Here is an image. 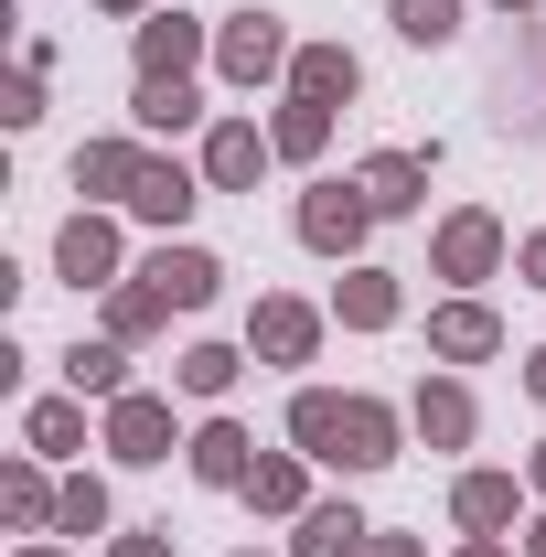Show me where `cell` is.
I'll use <instances>...</instances> for the list:
<instances>
[{
	"label": "cell",
	"instance_id": "cell-16",
	"mask_svg": "<svg viewBox=\"0 0 546 557\" xmlns=\"http://www.w3.org/2000/svg\"><path fill=\"white\" fill-rule=\"evenodd\" d=\"M139 278H150V289H161L172 311H204V300H214V278H225V269H214L204 247H161V258H150Z\"/></svg>",
	"mask_w": 546,
	"mask_h": 557
},
{
	"label": "cell",
	"instance_id": "cell-21",
	"mask_svg": "<svg viewBox=\"0 0 546 557\" xmlns=\"http://www.w3.org/2000/svg\"><path fill=\"white\" fill-rule=\"evenodd\" d=\"M450 515H461L472 536H504V525H514V472H461Z\"/></svg>",
	"mask_w": 546,
	"mask_h": 557
},
{
	"label": "cell",
	"instance_id": "cell-35",
	"mask_svg": "<svg viewBox=\"0 0 546 557\" xmlns=\"http://www.w3.org/2000/svg\"><path fill=\"white\" fill-rule=\"evenodd\" d=\"M525 386H536V397H546V344H536V354H525Z\"/></svg>",
	"mask_w": 546,
	"mask_h": 557
},
{
	"label": "cell",
	"instance_id": "cell-15",
	"mask_svg": "<svg viewBox=\"0 0 546 557\" xmlns=\"http://www.w3.org/2000/svg\"><path fill=\"white\" fill-rule=\"evenodd\" d=\"M408 429L429 440V450H461V440H472V386L429 375V386H418V408H408Z\"/></svg>",
	"mask_w": 546,
	"mask_h": 557
},
{
	"label": "cell",
	"instance_id": "cell-22",
	"mask_svg": "<svg viewBox=\"0 0 546 557\" xmlns=\"http://www.w3.org/2000/svg\"><path fill=\"white\" fill-rule=\"evenodd\" d=\"M247 504H258V515H311V472H300V450H269V461L247 472Z\"/></svg>",
	"mask_w": 546,
	"mask_h": 557
},
{
	"label": "cell",
	"instance_id": "cell-27",
	"mask_svg": "<svg viewBox=\"0 0 546 557\" xmlns=\"http://www.w3.org/2000/svg\"><path fill=\"white\" fill-rule=\"evenodd\" d=\"M22 429H33V450H54V461H65V450H86V397H44Z\"/></svg>",
	"mask_w": 546,
	"mask_h": 557
},
{
	"label": "cell",
	"instance_id": "cell-23",
	"mask_svg": "<svg viewBox=\"0 0 546 557\" xmlns=\"http://www.w3.org/2000/svg\"><path fill=\"white\" fill-rule=\"evenodd\" d=\"M333 311L353 322V333H386V322H397V278H386V269H353L333 289Z\"/></svg>",
	"mask_w": 546,
	"mask_h": 557
},
{
	"label": "cell",
	"instance_id": "cell-14",
	"mask_svg": "<svg viewBox=\"0 0 546 557\" xmlns=\"http://www.w3.org/2000/svg\"><path fill=\"white\" fill-rule=\"evenodd\" d=\"M353 86H364V65H353L343 44H300V54H289V97H311V108H343Z\"/></svg>",
	"mask_w": 546,
	"mask_h": 557
},
{
	"label": "cell",
	"instance_id": "cell-9",
	"mask_svg": "<svg viewBox=\"0 0 546 557\" xmlns=\"http://www.w3.org/2000/svg\"><path fill=\"white\" fill-rule=\"evenodd\" d=\"M214 44L204 22H183V11H139V75H194Z\"/></svg>",
	"mask_w": 546,
	"mask_h": 557
},
{
	"label": "cell",
	"instance_id": "cell-4",
	"mask_svg": "<svg viewBox=\"0 0 546 557\" xmlns=\"http://www.w3.org/2000/svg\"><path fill=\"white\" fill-rule=\"evenodd\" d=\"M183 461H194V483H214V493H247V472H258V440H247L236 418H204V429L183 440Z\"/></svg>",
	"mask_w": 546,
	"mask_h": 557
},
{
	"label": "cell",
	"instance_id": "cell-26",
	"mask_svg": "<svg viewBox=\"0 0 546 557\" xmlns=\"http://www.w3.org/2000/svg\"><path fill=\"white\" fill-rule=\"evenodd\" d=\"M161 322H172V300H161L150 278H119V289H108V333H119V344H139V333H161Z\"/></svg>",
	"mask_w": 546,
	"mask_h": 557
},
{
	"label": "cell",
	"instance_id": "cell-13",
	"mask_svg": "<svg viewBox=\"0 0 546 557\" xmlns=\"http://www.w3.org/2000/svg\"><path fill=\"white\" fill-rule=\"evenodd\" d=\"M364 515L353 504H311V515H289V557H364Z\"/></svg>",
	"mask_w": 546,
	"mask_h": 557
},
{
	"label": "cell",
	"instance_id": "cell-20",
	"mask_svg": "<svg viewBox=\"0 0 546 557\" xmlns=\"http://www.w3.org/2000/svg\"><path fill=\"white\" fill-rule=\"evenodd\" d=\"M65 375H75V397L119 408V397H129V344H119V333H108V344H75V354H65Z\"/></svg>",
	"mask_w": 546,
	"mask_h": 557
},
{
	"label": "cell",
	"instance_id": "cell-41",
	"mask_svg": "<svg viewBox=\"0 0 546 557\" xmlns=\"http://www.w3.org/2000/svg\"><path fill=\"white\" fill-rule=\"evenodd\" d=\"M504 11H525V0H504Z\"/></svg>",
	"mask_w": 546,
	"mask_h": 557
},
{
	"label": "cell",
	"instance_id": "cell-32",
	"mask_svg": "<svg viewBox=\"0 0 546 557\" xmlns=\"http://www.w3.org/2000/svg\"><path fill=\"white\" fill-rule=\"evenodd\" d=\"M108 557H172V547H161V536H119Z\"/></svg>",
	"mask_w": 546,
	"mask_h": 557
},
{
	"label": "cell",
	"instance_id": "cell-19",
	"mask_svg": "<svg viewBox=\"0 0 546 557\" xmlns=\"http://www.w3.org/2000/svg\"><path fill=\"white\" fill-rule=\"evenodd\" d=\"M139 161H150L139 139H86V150H75V194H119V205H129Z\"/></svg>",
	"mask_w": 546,
	"mask_h": 557
},
{
	"label": "cell",
	"instance_id": "cell-18",
	"mask_svg": "<svg viewBox=\"0 0 546 557\" xmlns=\"http://www.w3.org/2000/svg\"><path fill=\"white\" fill-rule=\"evenodd\" d=\"M353 183H364V205H375V214H408L418 194H429V161H418V150H375Z\"/></svg>",
	"mask_w": 546,
	"mask_h": 557
},
{
	"label": "cell",
	"instance_id": "cell-17",
	"mask_svg": "<svg viewBox=\"0 0 546 557\" xmlns=\"http://www.w3.org/2000/svg\"><path fill=\"white\" fill-rule=\"evenodd\" d=\"M129 119H139V129H194V119H204V86H194V75H139Z\"/></svg>",
	"mask_w": 546,
	"mask_h": 557
},
{
	"label": "cell",
	"instance_id": "cell-5",
	"mask_svg": "<svg viewBox=\"0 0 546 557\" xmlns=\"http://www.w3.org/2000/svg\"><path fill=\"white\" fill-rule=\"evenodd\" d=\"M269 161H278V150H269L258 119H214V139H204V183H214V194H247Z\"/></svg>",
	"mask_w": 546,
	"mask_h": 557
},
{
	"label": "cell",
	"instance_id": "cell-37",
	"mask_svg": "<svg viewBox=\"0 0 546 557\" xmlns=\"http://www.w3.org/2000/svg\"><path fill=\"white\" fill-rule=\"evenodd\" d=\"M461 557H504V536H472V547H461Z\"/></svg>",
	"mask_w": 546,
	"mask_h": 557
},
{
	"label": "cell",
	"instance_id": "cell-40",
	"mask_svg": "<svg viewBox=\"0 0 546 557\" xmlns=\"http://www.w3.org/2000/svg\"><path fill=\"white\" fill-rule=\"evenodd\" d=\"M22 557H65V547H22Z\"/></svg>",
	"mask_w": 546,
	"mask_h": 557
},
{
	"label": "cell",
	"instance_id": "cell-39",
	"mask_svg": "<svg viewBox=\"0 0 546 557\" xmlns=\"http://www.w3.org/2000/svg\"><path fill=\"white\" fill-rule=\"evenodd\" d=\"M97 11H150V0H97Z\"/></svg>",
	"mask_w": 546,
	"mask_h": 557
},
{
	"label": "cell",
	"instance_id": "cell-6",
	"mask_svg": "<svg viewBox=\"0 0 546 557\" xmlns=\"http://www.w3.org/2000/svg\"><path fill=\"white\" fill-rule=\"evenodd\" d=\"M311 344H322V311L311 300H258V322H247L258 364H311Z\"/></svg>",
	"mask_w": 546,
	"mask_h": 557
},
{
	"label": "cell",
	"instance_id": "cell-11",
	"mask_svg": "<svg viewBox=\"0 0 546 557\" xmlns=\"http://www.w3.org/2000/svg\"><path fill=\"white\" fill-rule=\"evenodd\" d=\"M214 183H194L183 161H139V183H129V214H150V225H183V214L204 205Z\"/></svg>",
	"mask_w": 546,
	"mask_h": 557
},
{
	"label": "cell",
	"instance_id": "cell-24",
	"mask_svg": "<svg viewBox=\"0 0 546 557\" xmlns=\"http://www.w3.org/2000/svg\"><path fill=\"white\" fill-rule=\"evenodd\" d=\"M54 504H65V483H44V461H11L0 472V515L11 525H54Z\"/></svg>",
	"mask_w": 546,
	"mask_h": 557
},
{
	"label": "cell",
	"instance_id": "cell-3",
	"mask_svg": "<svg viewBox=\"0 0 546 557\" xmlns=\"http://www.w3.org/2000/svg\"><path fill=\"white\" fill-rule=\"evenodd\" d=\"M364 225H375L364 183H311V194H300V247H322V258H353Z\"/></svg>",
	"mask_w": 546,
	"mask_h": 557
},
{
	"label": "cell",
	"instance_id": "cell-10",
	"mask_svg": "<svg viewBox=\"0 0 546 557\" xmlns=\"http://www.w3.org/2000/svg\"><path fill=\"white\" fill-rule=\"evenodd\" d=\"M429 258H439V278H493L504 269V225H493V214H450Z\"/></svg>",
	"mask_w": 546,
	"mask_h": 557
},
{
	"label": "cell",
	"instance_id": "cell-38",
	"mask_svg": "<svg viewBox=\"0 0 546 557\" xmlns=\"http://www.w3.org/2000/svg\"><path fill=\"white\" fill-rule=\"evenodd\" d=\"M525 483H536V493H546V440H536V461H525Z\"/></svg>",
	"mask_w": 546,
	"mask_h": 557
},
{
	"label": "cell",
	"instance_id": "cell-34",
	"mask_svg": "<svg viewBox=\"0 0 546 557\" xmlns=\"http://www.w3.org/2000/svg\"><path fill=\"white\" fill-rule=\"evenodd\" d=\"M525 278H536V289H546V236H525Z\"/></svg>",
	"mask_w": 546,
	"mask_h": 557
},
{
	"label": "cell",
	"instance_id": "cell-7",
	"mask_svg": "<svg viewBox=\"0 0 546 557\" xmlns=\"http://www.w3.org/2000/svg\"><path fill=\"white\" fill-rule=\"evenodd\" d=\"M429 354H439V364H482V354H504V322H493L482 300H439V311H429Z\"/></svg>",
	"mask_w": 546,
	"mask_h": 557
},
{
	"label": "cell",
	"instance_id": "cell-30",
	"mask_svg": "<svg viewBox=\"0 0 546 557\" xmlns=\"http://www.w3.org/2000/svg\"><path fill=\"white\" fill-rule=\"evenodd\" d=\"M54 525H65V536H97V525H108V483H97V472H75L65 504H54Z\"/></svg>",
	"mask_w": 546,
	"mask_h": 557
},
{
	"label": "cell",
	"instance_id": "cell-29",
	"mask_svg": "<svg viewBox=\"0 0 546 557\" xmlns=\"http://www.w3.org/2000/svg\"><path fill=\"white\" fill-rule=\"evenodd\" d=\"M172 375H183V397H225V386L247 375V354H225V344H194L183 364H172Z\"/></svg>",
	"mask_w": 546,
	"mask_h": 557
},
{
	"label": "cell",
	"instance_id": "cell-28",
	"mask_svg": "<svg viewBox=\"0 0 546 557\" xmlns=\"http://www.w3.org/2000/svg\"><path fill=\"white\" fill-rule=\"evenodd\" d=\"M386 11H397V33H408L418 54H439V44L461 33V0H386Z\"/></svg>",
	"mask_w": 546,
	"mask_h": 557
},
{
	"label": "cell",
	"instance_id": "cell-33",
	"mask_svg": "<svg viewBox=\"0 0 546 557\" xmlns=\"http://www.w3.org/2000/svg\"><path fill=\"white\" fill-rule=\"evenodd\" d=\"M364 557H418V547H408V536H364Z\"/></svg>",
	"mask_w": 546,
	"mask_h": 557
},
{
	"label": "cell",
	"instance_id": "cell-42",
	"mask_svg": "<svg viewBox=\"0 0 546 557\" xmlns=\"http://www.w3.org/2000/svg\"><path fill=\"white\" fill-rule=\"evenodd\" d=\"M236 557H258V547H236Z\"/></svg>",
	"mask_w": 546,
	"mask_h": 557
},
{
	"label": "cell",
	"instance_id": "cell-2",
	"mask_svg": "<svg viewBox=\"0 0 546 557\" xmlns=\"http://www.w3.org/2000/svg\"><path fill=\"white\" fill-rule=\"evenodd\" d=\"M214 75H225V86H269V75H289V33H278V11H236V22H214Z\"/></svg>",
	"mask_w": 546,
	"mask_h": 557
},
{
	"label": "cell",
	"instance_id": "cell-31",
	"mask_svg": "<svg viewBox=\"0 0 546 557\" xmlns=\"http://www.w3.org/2000/svg\"><path fill=\"white\" fill-rule=\"evenodd\" d=\"M0 119H11V129H33V119H44V54H22V65H11V86H0Z\"/></svg>",
	"mask_w": 546,
	"mask_h": 557
},
{
	"label": "cell",
	"instance_id": "cell-1",
	"mask_svg": "<svg viewBox=\"0 0 546 557\" xmlns=\"http://www.w3.org/2000/svg\"><path fill=\"white\" fill-rule=\"evenodd\" d=\"M289 440H300V461H322V472H386V461H397V408L300 386V397H289Z\"/></svg>",
	"mask_w": 546,
	"mask_h": 557
},
{
	"label": "cell",
	"instance_id": "cell-12",
	"mask_svg": "<svg viewBox=\"0 0 546 557\" xmlns=\"http://www.w3.org/2000/svg\"><path fill=\"white\" fill-rule=\"evenodd\" d=\"M54 269L86 289V278H119V225L108 214H65V236H54Z\"/></svg>",
	"mask_w": 546,
	"mask_h": 557
},
{
	"label": "cell",
	"instance_id": "cell-36",
	"mask_svg": "<svg viewBox=\"0 0 546 557\" xmlns=\"http://www.w3.org/2000/svg\"><path fill=\"white\" fill-rule=\"evenodd\" d=\"M525 557H546V515H536V525H525Z\"/></svg>",
	"mask_w": 546,
	"mask_h": 557
},
{
	"label": "cell",
	"instance_id": "cell-25",
	"mask_svg": "<svg viewBox=\"0 0 546 557\" xmlns=\"http://www.w3.org/2000/svg\"><path fill=\"white\" fill-rule=\"evenodd\" d=\"M322 139H333V108H311V97H289L269 119V150L278 161H322Z\"/></svg>",
	"mask_w": 546,
	"mask_h": 557
},
{
	"label": "cell",
	"instance_id": "cell-8",
	"mask_svg": "<svg viewBox=\"0 0 546 557\" xmlns=\"http://www.w3.org/2000/svg\"><path fill=\"white\" fill-rule=\"evenodd\" d=\"M108 450H119V461H139V472H150V461H172V408L129 386V397L108 408Z\"/></svg>",
	"mask_w": 546,
	"mask_h": 557
}]
</instances>
